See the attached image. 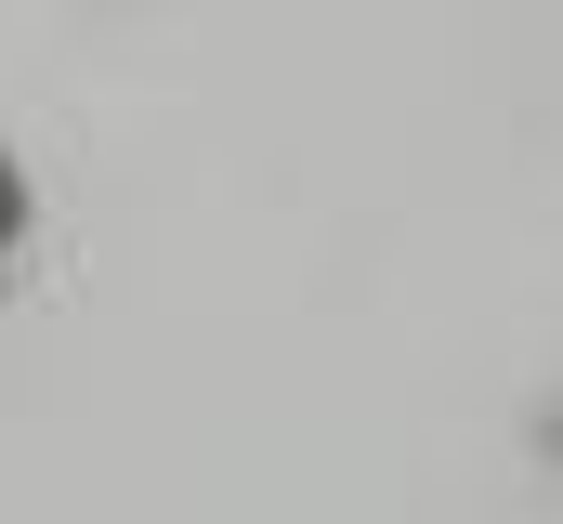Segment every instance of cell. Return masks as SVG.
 I'll return each mask as SVG.
<instances>
[{"label": "cell", "mask_w": 563, "mask_h": 524, "mask_svg": "<svg viewBox=\"0 0 563 524\" xmlns=\"http://www.w3.org/2000/svg\"><path fill=\"white\" fill-rule=\"evenodd\" d=\"M13 223H26V184H13V157H0V250H13Z\"/></svg>", "instance_id": "cell-1"}]
</instances>
